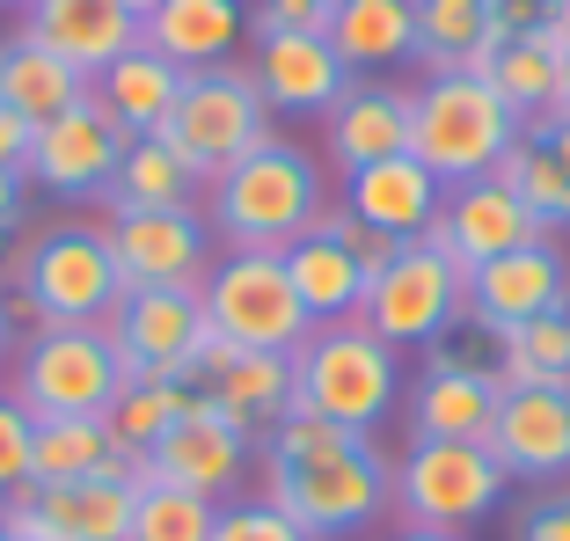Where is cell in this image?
<instances>
[{"mask_svg":"<svg viewBox=\"0 0 570 541\" xmlns=\"http://www.w3.org/2000/svg\"><path fill=\"white\" fill-rule=\"evenodd\" d=\"M249 461H256V440L242 432L235 417H227V410H213L198 395V403H190L184 417H176L161 440L147 446V461H139V469L161 475V483H176V491H198V498H213V505H219V498L249 475Z\"/></svg>","mask_w":570,"mask_h":541,"instance_id":"cell-15","label":"cell"},{"mask_svg":"<svg viewBox=\"0 0 570 541\" xmlns=\"http://www.w3.org/2000/svg\"><path fill=\"white\" fill-rule=\"evenodd\" d=\"M490 176H498L504 190H520V205L534 213L541 227H563L570 220V161L534 132V125H520V139L504 147V161Z\"/></svg>","mask_w":570,"mask_h":541,"instance_id":"cell-35","label":"cell"},{"mask_svg":"<svg viewBox=\"0 0 570 541\" xmlns=\"http://www.w3.org/2000/svg\"><path fill=\"white\" fill-rule=\"evenodd\" d=\"M322 8H330V16H336V8H344V0H322Z\"/></svg>","mask_w":570,"mask_h":541,"instance_id":"cell-49","label":"cell"},{"mask_svg":"<svg viewBox=\"0 0 570 541\" xmlns=\"http://www.w3.org/2000/svg\"><path fill=\"white\" fill-rule=\"evenodd\" d=\"M219 505L198 491H176L161 475L139 469V498H132V541H213Z\"/></svg>","mask_w":570,"mask_h":541,"instance_id":"cell-37","label":"cell"},{"mask_svg":"<svg viewBox=\"0 0 570 541\" xmlns=\"http://www.w3.org/2000/svg\"><path fill=\"white\" fill-rule=\"evenodd\" d=\"M22 37H37L51 59H67L73 73L96 81L110 59H125V51L139 45V16L118 8V0H30Z\"/></svg>","mask_w":570,"mask_h":541,"instance_id":"cell-22","label":"cell"},{"mask_svg":"<svg viewBox=\"0 0 570 541\" xmlns=\"http://www.w3.org/2000/svg\"><path fill=\"white\" fill-rule=\"evenodd\" d=\"M512 475L498 469L483 440H410L395 461V512L403 527H439V534H469L475 520L504 505Z\"/></svg>","mask_w":570,"mask_h":541,"instance_id":"cell-8","label":"cell"},{"mask_svg":"<svg viewBox=\"0 0 570 541\" xmlns=\"http://www.w3.org/2000/svg\"><path fill=\"white\" fill-rule=\"evenodd\" d=\"M249 30L256 37H278V30H322L330 37V8H322V0H256Z\"/></svg>","mask_w":570,"mask_h":541,"instance_id":"cell-41","label":"cell"},{"mask_svg":"<svg viewBox=\"0 0 570 541\" xmlns=\"http://www.w3.org/2000/svg\"><path fill=\"white\" fill-rule=\"evenodd\" d=\"M563 45H570V8H549V16L534 22V30L504 37L498 51H490L483 81L504 96V110L512 118H549L556 110V81H563Z\"/></svg>","mask_w":570,"mask_h":541,"instance_id":"cell-26","label":"cell"},{"mask_svg":"<svg viewBox=\"0 0 570 541\" xmlns=\"http://www.w3.org/2000/svg\"><path fill=\"white\" fill-rule=\"evenodd\" d=\"M322 227H330V235L344 242V249H352L358 264H366V278H373V270H381V264H387L395 249H403L395 235H381V227H366L358 213H344V205H336V213H322Z\"/></svg>","mask_w":570,"mask_h":541,"instance_id":"cell-40","label":"cell"},{"mask_svg":"<svg viewBox=\"0 0 570 541\" xmlns=\"http://www.w3.org/2000/svg\"><path fill=\"white\" fill-rule=\"evenodd\" d=\"M30 139H37V125L0 102V169H22V161H30Z\"/></svg>","mask_w":570,"mask_h":541,"instance_id":"cell-43","label":"cell"},{"mask_svg":"<svg viewBox=\"0 0 570 541\" xmlns=\"http://www.w3.org/2000/svg\"><path fill=\"white\" fill-rule=\"evenodd\" d=\"M8 541H37V534H8Z\"/></svg>","mask_w":570,"mask_h":541,"instance_id":"cell-50","label":"cell"},{"mask_svg":"<svg viewBox=\"0 0 570 541\" xmlns=\"http://www.w3.org/2000/svg\"><path fill=\"white\" fill-rule=\"evenodd\" d=\"M498 403H504V388L490 366L432 352V366L410 388V440H490Z\"/></svg>","mask_w":570,"mask_h":541,"instance_id":"cell-20","label":"cell"},{"mask_svg":"<svg viewBox=\"0 0 570 541\" xmlns=\"http://www.w3.org/2000/svg\"><path fill=\"white\" fill-rule=\"evenodd\" d=\"M512 139H520V118L483 73H424V88H410V154L446 190L490 176Z\"/></svg>","mask_w":570,"mask_h":541,"instance_id":"cell-5","label":"cell"},{"mask_svg":"<svg viewBox=\"0 0 570 541\" xmlns=\"http://www.w3.org/2000/svg\"><path fill=\"white\" fill-rule=\"evenodd\" d=\"M22 198H30V176L0 169V235H16V227H22Z\"/></svg>","mask_w":570,"mask_h":541,"instance_id":"cell-44","label":"cell"},{"mask_svg":"<svg viewBox=\"0 0 570 541\" xmlns=\"http://www.w3.org/2000/svg\"><path fill=\"white\" fill-rule=\"evenodd\" d=\"M30 440H37V417L16 403V388L0 395V498H16L30 483Z\"/></svg>","mask_w":570,"mask_h":541,"instance_id":"cell-38","label":"cell"},{"mask_svg":"<svg viewBox=\"0 0 570 541\" xmlns=\"http://www.w3.org/2000/svg\"><path fill=\"white\" fill-rule=\"evenodd\" d=\"M249 37V8L242 0H154L139 16V45L161 51L168 67H227V51H242Z\"/></svg>","mask_w":570,"mask_h":541,"instance_id":"cell-23","label":"cell"},{"mask_svg":"<svg viewBox=\"0 0 570 541\" xmlns=\"http://www.w3.org/2000/svg\"><path fill=\"white\" fill-rule=\"evenodd\" d=\"M498 388H570V307L498 329Z\"/></svg>","mask_w":570,"mask_h":541,"instance_id":"cell-34","label":"cell"},{"mask_svg":"<svg viewBox=\"0 0 570 541\" xmlns=\"http://www.w3.org/2000/svg\"><path fill=\"white\" fill-rule=\"evenodd\" d=\"M490 454L512 483H549L570 469V388H504Z\"/></svg>","mask_w":570,"mask_h":541,"instance_id":"cell-19","label":"cell"},{"mask_svg":"<svg viewBox=\"0 0 570 541\" xmlns=\"http://www.w3.org/2000/svg\"><path fill=\"white\" fill-rule=\"evenodd\" d=\"M512 541H570V483H556V491H541L534 505L520 512V527H512Z\"/></svg>","mask_w":570,"mask_h":541,"instance_id":"cell-42","label":"cell"},{"mask_svg":"<svg viewBox=\"0 0 570 541\" xmlns=\"http://www.w3.org/2000/svg\"><path fill=\"white\" fill-rule=\"evenodd\" d=\"M330 51L352 73L417 59V0H344L330 16Z\"/></svg>","mask_w":570,"mask_h":541,"instance_id":"cell-31","label":"cell"},{"mask_svg":"<svg viewBox=\"0 0 570 541\" xmlns=\"http://www.w3.org/2000/svg\"><path fill=\"white\" fill-rule=\"evenodd\" d=\"M118 8H132V16H147V8H154V0H118Z\"/></svg>","mask_w":570,"mask_h":541,"instance_id":"cell-48","label":"cell"},{"mask_svg":"<svg viewBox=\"0 0 570 541\" xmlns=\"http://www.w3.org/2000/svg\"><path fill=\"white\" fill-rule=\"evenodd\" d=\"M139 469L110 440V417H45L30 440V483H88V475Z\"/></svg>","mask_w":570,"mask_h":541,"instance_id":"cell-32","label":"cell"},{"mask_svg":"<svg viewBox=\"0 0 570 541\" xmlns=\"http://www.w3.org/2000/svg\"><path fill=\"white\" fill-rule=\"evenodd\" d=\"M541 235H549V227L520 205V190H504L498 176H475V184L446 190L439 220L424 227L417 242H432L446 264L475 270V264H490V256H504V249H527V242H541Z\"/></svg>","mask_w":570,"mask_h":541,"instance_id":"cell-16","label":"cell"},{"mask_svg":"<svg viewBox=\"0 0 570 541\" xmlns=\"http://www.w3.org/2000/svg\"><path fill=\"white\" fill-rule=\"evenodd\" d=\"M198 198H205V176L190 169L161 132L125 139V161H118V176H110V205H132V213H184V205H198Z\"/></svg>","mask_w":570,"mask_h":541,"instance_id":"cell-30","label":"cell"},{"mask_svg":"<svg viewBox=\"0 0 570 541\" xmlns=\"http://www.w3.org/2000/svg\"><path fill=\"white\" fill-rule=\"evenodd\" d=\"M439 205H446V184L424 169L417 154H395V161H373V169L344 176V213H358L366 227H381L395 242H417L439 220Z\"/></svg>","mask_w":570,"mask_h":541,"instance_id":"cell-24","label":"cell"},{"mask_svg":"<svg viewBox=\"0 0 570 541\" xmlns=\"http://www.w3.org/2000/svg\"><path fill=\"white\" fill-rule=\"evenodd\" d=\"M110 337H118V358L132 381H198L213 322L190 286H132L110 315Z\"/></svg>","mask_w":570,"mask_h":541,"instance_id":"cell-11","label":"cell"},{"mask_svg":"<svg viewBox=\"0 0 570 541\" xmlns=\"http://www.w3.org/2000/svg\"><path fill=\"white\" fill-rule=\"evenodd\" d=\"M190 388H198L213 410H227L249 440H264L271 424L293 410V352H242V344L213 337Z\"/></svg>","mask_w":570,"mask_h":541,"instance_id":"cell-18","label":"cell"},{"mask_svg":"<svg viewBox=\"0 0 570 541\" xmlns=\"http://www.w3.org/2000/svg\"><path fill=\"white\" fill-rule=\"evenodd\" d=\"M213 541H307V534L285 520L278 505H264V498H242V505H219Z\"/></svg>","mask_w":570,"mask_h":541,"instance_id":"cell-39","label":"cell"},{"mask_svg":"<svg viewBox=\"0 0 570 541\" xmlns=\"http://www.w3.org/2000/svg\"><path fill=\"white\" fill-rule=\"evenodd\" d=\"M198 307L213 322V337L242 344V352H293L315 329V315L293 293V270L278 249H227L213 256L198 286Z\"/></svg>","mask_w":570,"mask_h":541,"instance_id":"cell-7","label":"cell"},{"mask_svg":"<svg viewBox=\"0 0 570 541\" xmlns=\"http://www.w3.org/2000/svg\"><path fill=\"white\" fill-rule=\"evenodd\" d=\"M125 139L132 132H125V125L102 110V96L88 88L73 110H59L51 125H37L22 176H30L37 190H51V198H96V190H110V176H118Z\"/></svg>","mask_w":570,"mask_h":541,"instance_id":"cell-13","label":"cell"},{"mask_svg":"<svg viewBox=\"0 0 570 541\" xmlns=\"http://www.w3.org/2000/svg\"><path fill=\"white\" fill-rule=\"evenodd\" d=\"M387 541H469V534H439V527H395Z\"/></svg>","mask_w":570,"mask_h":541,"instance_id":"cell-46","label":"cell"},{"mask_svg":"<svg viewBox=\"0 0 570 541\" xmlns=\"http://www.w3.org/2000/svg\"><path fill=\"white\" fill-rule=\"evenodd\" d=\"M556 307H570V264H563V249H556L549 235L469 270V322L490 329V337L512 329V322L556 315Z\"/></svg>","mask_w":570,"mask_h":541,"instance_id":"cell-17","label":"cell"},{"mask_svg":"<svg viewBox=\"0 0 570 541\" xmlns=\"http://www.w3.org/2000/svg\"><path fill=\"white\" fill-rule=\"evenodd\" d=\"M330 154H336V169H344V176L410 154V88L352 81L344 96L330 102Z\"/></svg>","mask_w":570,"mask_h":541,"instance_id":"cell-25","label":"cell"},{"mask_svg":"<svg viewBox=\"0 0 570 541\" xmlns=\"http://www.w3.org/2000/svg\"><path fill=\"white\" fill-rule=\"evenodd\" d=\"M8 301L16 315H30V329H81V322H110L125 301L118 256L102 220H59L16 256V278H8Z\"/></svg>","mask_w":570,"mask_h":541,"instance_id":"cell-3","label":"cell"},{"mask_svg":"<svg viewBox=\"0 0 570 541\" xmlns=\"http://www.w3.org/2000/svg\"><path fill=\"white\" fill-rule=\"evenodd\" d=\"M110 256H118V278L125 293L132 286H205V270H213V227H205L198 205L184 213H132V205H110Z\"/></svg>","mask_w":570,"mask_h":541,"instance_id":"cell-14","label":"cell"},{"mask_svg":"<svg viewBox=\"0 0 570 541\" xmlns=\"http://www.w3.org/2000/svg\"><path fill=\"white\" fill-rule=\"evenodd\" d=\"M322 213H330L322 161L307 147H293V139H278V132L205 184V227H213L227 249H278L285 256Z\"/></svg>","mask_w":570,"mask_h":541,"instance_id":"cell-2","label":"cell"},{"mask_svg":"<svg viewBox=\"0 0 570 541\" xmlns=\"http://www.w3.org/2000/svg\"><path fill=\"white\" fill-rule=\"evenodd\" d=\"M490 0H417V67L424 73H483L498 51Z\"/></svg>","mask_w":570,"mask_h":541,"instance_id":"cell-29","label":"cell"},{"mask_svg":"<svg viewBox=\"0 0 570 541\" xmlns=\"http://www.w3.org/2000/svg\"><path fill=\"white\" fill-rule=\"evenodd\" d=\"M264 461V505H278L307 541H352L395 512V461L373 446V432H344L330 417L285 410L256 440Z\"/></svg>","mask_w":570,"mask_h":541,"instance_id":"cell-1","label":"cell"},{"mask_svg":"<svg viewBox=\"0 0 570 541\" xmlns=\"http://www.w3.org/2000/svg\"><path fill=\"white\" fill-rule=\"evenodd\" d=\"M96 96H102V110H110L132 139L139 132H161L168 110H176V96H184V67H168L161 51L132 45L125 59H110V67L96 73Z\"/></svg>","mask_w":570,"mask_h":541,"instance_id":"cell-28","label":"cell"},{"mask_svg":"<svg viewBox=\"0 0 570 541\" xmlns=\"http://www.w3.org/2000/svg\"><path fill=\"white\" fill-rule=\"evenodd\" d=\"M249 81L271 110H322L352 88V67L330 51L322 30H278V37H256V59H249Z\"/></svg>","mask_w":570,"mask_h":541,"instance_id":"cell-21","label":"cell"},{"mask_svg":"<svg viewBox=\"0 0 570 541\" xmlns=\"http://www.w3.org/2000/svg\"><path fill=\"white\" fill-rule=\"evenodd\" d=\"M81 96H88V73H73L67 59H51L37 37H8V45H0V102H8L16 118L51 125Z\"/></svg>","mask_w":570,"mask_h":541,"instance_id":"cell-33","label":"cell"},{"mask_svg":"<svg viewBox=\"0 0 570 541\" xmlns=\"http://www.w3.org/2000/svg\"><path fill=\"white\" fill-rule=\"evenodd\" d=\"M161 139L213 184L219 169H235L249 147L271 139V102L256 96L249 67H235V59L227 67H198V73H184V96L168 110Z\"/></svg>","mask_w":570,"mask_h":541,"instance_id":"cell-9","label":"cell"},{"mask_svg":"<svg viewBox=\"0 0 570 541\" xmlns=\"http://www.w3.org/2000/svg\"><path fill=\"white\" fill-rule=\"evenodd\" d=\"M132 498L139 469L88 483H22L16 498H0V527L37 541H132Z\"/></svg>","mask_w":570,"mask_h":541,"instance_id":"cell-12","label":"cell"},{"mask_svg":"<svg viewBox=\"0 0 570 541\" xmlns=\"http://www.w3.org/2000/svg\"><path fill=\"white\" fill-rule=\"evenodd\" d=\"M395 395H403L395 352H387L358 315L315 322V329L293 344V410H307V417H330V424H344V432H373V424L395 410Z\"/></svg>","mask_w":570,"mask_h":541,"instance_id":"cell-4","label":"cell"},{"mask_svg":"<svg viewBox=\"0 0 570 541\" xmlns=\"http://www.w3.org/2000/svg\"><path fill=\"white\" fill-rule=\"evenodd\" d=\"M285 270H293V293H301V307L315 322H344V315H358V301H366V264H358L322 220L285 249Z\"/></svg>","mask_w":570,"mask_h":541,"instance_id":"cell-27","label":"cell"},{"mask_svg":"<svg viewBox=\"0 0 570 541\" xmlns=\"http://www.w3.org/2000/svg\"><path fill=\"white\" fill-rule=\"evenodd\" d=\"M549 8H570V0H549Z\"/></svg>","mask_w":570,"mask_h":541,"instance_id":"cell-51","label":"cell"},{"mask_svg":"<svg viewBox=\"0 0 570 541\" xmlns=\"http://www.w3.org/2000/svg\"><path fill=\"white\" fill-rule=\"evenodd\" d=\"M190 403H198L190 381H125V395L110 403V440L125 446V461H147V446L161 440Z\"/></svg>","mask_w":570,"mask_h":541,"instance_id":"cell-36","label":"cell"},{"mask_svg":"<svg viewBox=\"0 0 570 541\" xmlns=\"http://www.w3.org/2000/svg\"><path fill=\"white\" fill-rule=\"evenodd\" d=\"M0 541H8V527H0Z\"/></svg>","mask_w":570,"mask_h":541,"instance_id":"cell-52","label":"cell"},{"mask_svg":"<svg viewBox=\"0 0 570 541\" xmlns=\"http://www.w3.org/2000/svg\"><path fill=\"white\" fill-rule=\"evenodd\" d=\"M461 315H469V270L446 264L432 242H403L366 278V301H358V322L387 352L395 344H439Z\"/></svg>","mask_w":570,"mask_h":541,"instance_id":"cell-10","label":"cell"},{"mask_svg":"<svg viewBox=\"0 0 570 541\" xmlns=\"http://www.w3.org/2000/svg\"><path fill=\"white\" fill-rule=\"evenodd\" d=\"M125 358L110 322H81V329H30L16 352V403L45 417H110L125 395Z\"/></svg>","mask_w":570,"mask_h":541,"instance_id":"cell-6","label":"cell"},{"mask_svg":"<svg viewBox=\"0 0 570 541\" xmlns=\"http://www.w3.org/2000/svg\"><path fill=\"white\" fill-rule=\"evenodd\" d=\"M16 301H8V286H0V366H8V358H16Z\"/></svg>","mask_w":570,"mask_h":541,"instance_id":"cell-45","label":"cell"},{"mask_svg":"<svg viewBox=\"0 0 570 541\" xmlns=\"http://www.w3.org/2000/svg\"><path fill=\"white\" fill-rule=\"evenodd\" d=\"M556 118H570V45H563V81H556Z\"/></svg>","mask_w":570,"mask_h":541,"instance_id":"cell-47","label":"cell"}]
</instances>
